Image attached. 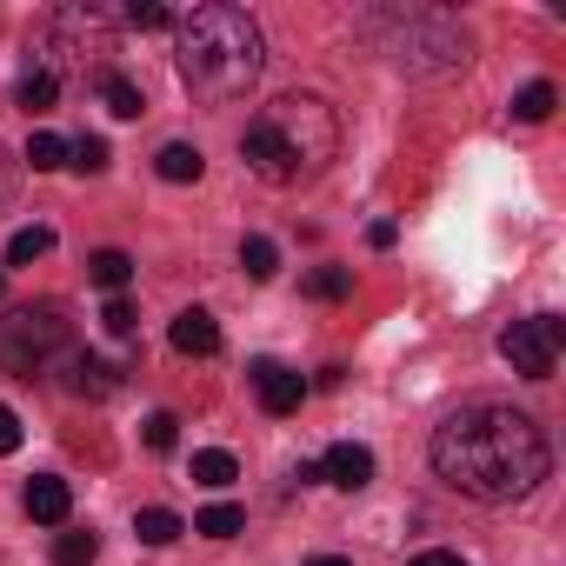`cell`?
I'll use <instances>...</instances> for the list:
<instances>
[{
  "label": "cell",
  "mask_w": 566,
  "mask_h": 566,
  "mask_svg": "<svg viewBox=\"0 0 566 566\" xmlns=\"http://www.w3.org/2000/svg\"><path fill=\"white\" fill-rule=\"evenodd\" d=\"M427 453H433V473H440L453 493L486 500V506L533 493V486L546 480V460H553V453H546V433H539L526 413L493 407V400L447 413V420L433 427V447H427Z\"/></svg>",
  "instance_id": "1"
},
{
  "label": "cell",
  "mask_w": 566,
  "mask_h": 566,
  "mask_svg": "<svg viewBox=\"0 0 566 566\" xmlns=\"http://www.w3.org/2000/svg\"><path fill=\"white\" fill-rule=\"evenodd\" d=\"M247 167L266 187H294L307 174H321L340 154V114L321 94H280L273 107H260V120L240 134Z\"/></svg>",
  "instance_id": "2"
},
{
  "label": "cell",
  "mask_w": 566,
  "mask_h": 566,
  "mask_svg": "<svg viewBox=\"0 0 566 566\" xmlns=\"http://www.w3.org/2000/svg\"><path fill=\"white\" fill-rule=\"evenodd\" d=\"M266 67V41L253 28L247 8H227V0H200V8L180 21V81L200 101H240Z\"/></svg>",
  "instance_id": "3"
},
{
  "label": "cell",
  "mask_w": 566,
  "mask_h": 566,
  "mask_svg": "<svg viewBox=\"0 0 566 566\" xmlns=\"http://www.w3.org/2000/svg\"><path fill=\"white\" fill-rule=\"evenodd\" d=\"M360 34L407 74H460L467 67V28L447 8H374L360 14Z\"/></svg>",
  "instance_id": "4"
},
{
  "label": "cell",
  "mask_w": 566,
  "mask_h": 566,
  "mask_svg": "<svg viewBox=\"0 0 566 566\" xmlns=\"http://www.w3.org/2000/svg\"><path fill=\"white\" fill-rule=\"evenodd\" d=\"M61 354H67V321H61V307H21V314L0 321V367H8V374L34 380V374H48Z\"/></svg>",
  "instance_id": "5"
},
{
  "label": "cell",
  "mask_w": 566,
  "mask_h": 566,
  "mask_svg": "<svg viewBox=\"0 0 566 566\" xmlns=\"http://www.w3.org/2000/svg\"><path fill=\"white\" fill-rule=\"evenodd\" d=\"M559 321L553 314H533V321H513L506 334H500V354H506V367L520 374V380H546L553 367H559Z\"/></svg>",
  "instance_id": "6"
},
{
  "label": "cell",
  "mask_w": 566,
  "mask_h": 566,
  "mask_svg": "<svg viewBox=\"0 0 566 566\" xmlns=\"http://www.w3.org/2000/svg\"><path fill=\"white\" fill-rule=\"evenodd\" d=\"M247 380H253V394H260L266 413H294V407L307 400V380H301L294 367H280V360H253Z\"/></svg>",
  "instance_id": "7"
},
{
  "label": "cell",
  "mask_w": 566,
  "mask_h": 566,
  "mask_svg": "<svg viewBox=\"0 0 566 566\" xmlns=\"http://www.w3.org/2000/svg\"><path fill=\"white\" fill-rule=\"evenodd\" d=\"M61 387L74 400H107L120 387V367H107L101 354H61Z\"/></svg>",
  "instance_id": "8"
},
{
  "label": "cell",
  "mask_w": 566,
  "mask_h": 566,
  "mask_svg": "<svg viewBox=\"0 0 566 566\" xmlns=\"http://www.w3.org/2000/svg\"><path fill=\"white\" fill-rule=\"evenodd\" d=\"M327 486H340V493H360L367 480H374V453L360 447V440H340V447H327V460L314 467Z\"/></svg>",
  "instance_id": "9"
},
{
  "label": "cell",
  "mask_w": 566,
  "mask_h": 566,
  "mask_svg": "<svg viewBox=\"0 0 566 566\" xmlns=\"http://www.w3.org/2000/svg\"><path fill=\"white\" fill-rule=\"evenodd\" d=\"M167 340H174V354H193V360L220 354V327H213V314H207V307H187V314L167 327Z\"/></svg>",
  "instance_id": "10"
},
{
  "label": "cell",
  "mask_w": 566,
  "mask_h": 566,
  "mask_svg": "<svg viewBox=\"0 0 566 566\" xmlns=\"http://www.w3.org/2000/svg\"><path fill=\"white\" fill-rule=\"evenodd\" d=\"M67 506H74L67 480H54V473H34V480H28V513H34V520L61 526V520H67Z\"/></svg>",
  "instance_id": "11"
},
{
  "label": "cell",
  "mask_w": 566,
  "mask_h": 566,
  "mask_svg": "<svg viewBox=\"0 0 566 566\" xmlns=\"http://www.w3.org/2000/svg\"><path fill=\"white\" fill-rule=\"evenodd\" d=\"M154 167H160V180H174V187H187V180H200V174H207L200 147H187V140H167V147L154 154Z\"/></svg>",
  "instance_id": "12"
},
{
  "label": "cell",
  "mask_w": 566,
  "mask_h": 566,
  "mask_svg": "<svg viewBox=\"0 0 566 566\" xmlns=\"http://www.w3.org/2000/svg\"><path fill=\"white\" fill-rule=\"evenodd\" d=\"M553 107H559V94H553V81H533V87H520V94H513V120H526V127H539V120H553Z\"/></svg>",
  "instance_id": "13"
},
{
  "label": "cell",
  "mask_w": 566,
  "mask_h": 566,
  "mask_svg": "<svg viewBox=\"0 0 566 566\" xmlns=\"http://www.w3.org/2000/svg\"><path fill=\"white\" fill-rule=\"evenodd\" d=\"M134 533H140V546H174L187 526H180V513H167V506H147V513H134Z\"/></svg>",
  "instance_id": "14"
},
{
  "label": "cell",
  "mask_w": 566,
  "mask_h": 566,
  "mask_svg": "<svg viewBox=\"0 0 566 566\" xmlns=\"http://www.w3.org/2000/svg\"><path fill=\"white\" fill-rule=\"evenodd\" d=\"M87 273H94V287H107V294H120L127 280H134V260L120 253V247H101L94 260H87Z\"/></svg>",
  "instance_id": "15"
},
{
  "label": "cell",
  "mask_w": 566,
  "mask_h": 566,
  "mask_svg": "<svg viewBox=\"0 0 566 566\" xmlns=\"http://www.w3.org/2000/svg\"><path fill=\"white\" fill-rule=\"evenodd\" d=\"M101 101H107L120 120H140V114H147V101H140V87H134L127 74H101Z\"/></svg>",
  "instance_id": "16"
},
{
  "label": "cell",
  "mask_w": 566,
  "mask_h": 566,
  "mask_svg": "<svg viewBox=\"0 0 566 566\" xmlns=\"http://www.w3.org/2000/svg\"><path fill=\"white\" fill-rule=\"evenodd\" d=\"M240 266H247L253 280H273V273H280V247H273L266 233H247V240H240Z\"/></svg>",
  "instance_id": "17"
},
{
  "label": "cell",
  "mask_w": 566,
  "mask_h": 566,
  "mask_svg": "<svg viewBox=\"0 0 566 566\" xmlns=\"http://www.w3.org/2000/svg\"><path fill=\"white\" fill-rule=\"evenodd\" d=\"M193 480H200V486H233V480H240V467H233V453L207 447V453H193Z\"/></svg>",
  "instance_id": "18"
},
{
  "label": "cell",
  "mask_w": 566,
  "mask_h": 566,
  "mask_svg": "<svg viewBox=\"0 0 566 566\" xmlns=\"http://www.w3.org/2000/svg\"><path fill=\"white\" fill-rule=\"evenodd\" d=\"M48 247H54V233H48V227H21V233L8 240V266H34Z\"/></svg>",
  "instance_id": "19"
},
{
  "label": "cell",
  "mask_w": 566,
  "mask_h": 566,
  "mask_svg": "<svg viewBox=\"0 0 566 566\" xmlns=\"http://www.w3.org/2000/svg\"><path fill=\"white\" fill-rule=\"evenodd\" d=\"M240 526H247V513H240V506H227V500H220V506H207V513L193 520V533H207V539H233Z\"/></svg>",
  "instance_id": "20"
},
{
  "label": "cell",
  "mask_w": 566,
  "mask_h": 566,
  "mask_svg": "<svg viewBox=\"0 0 566 566\" xmlns=\"http://www.w3.org/2000/svg\"><path fill=\"white\" fill-rule=\"evenodd\" d=\"M54 94H61V81H54L48 67H34V74L21 81V107H28V114H48V107H54Z\"/></svg>",
  "instance_id": "21"
},
{
  "label": "cell",
  "mask_w": 566,
  "mask_h": 566,
  "mask_svg": "<svg viewBox=\"0 0 566 566\" xmlns=\"http://www.w3.org/2000/svg\"><path fill=\"white\" fill-rule=\"evenodd\" d=\"M28 160H34V174H54V167H67V140L41 127V134L28 140Z\"/></svg>",
  "instance_id": "22"
},
{
  "label": "cell",
  "mask_w": 566,
  "mask_h": 566,
  "mask_svg": "<svg viewBox=\"0 0 566 566\" xmlns=\"http://www.w3.org/2000/svg\"><path fill=\"white\" fill-rule=\"evenodd\" d=\"M94 553H101L94 533H61L54 539V566H94Z\"/></svg>",
  "instance_id": "23"
},
{
  "label": "cell",
  "mask_w": 566,
  "mask_h": 566,
  "mask_svg": "<svg viewBox=\"0 0 566 566\" xmlns=\"http://www.w3.org/2000/svg\"><path fill=\"white\" fill-rule=\"evenodd\" d=\"M307 294H314V301H347V294H354V273H347V266H321V273L307 280Z\"/></svg>",
  "instance_id": "24"
},
{
  "label": "cell",
  "mask_w": 566,
  "mask_h": 566,
  "mask_svg": "<svg viewBox=\"0 0 566 566\" xmlns=\"http://www.w3.org/2000/svg\"><path fill=\"white\" fill-rule=\"evenodd\" d=\"M67 167H81V174H101V167H107V140H101V134L74 140V147H67Z\"/></svg>",
  "instance_id": "25"
},
{
  "label": "cell",
  "mask_w": 566,
  "mask_h": 566,
  "mask_svg": "<svg viewBox=\"0 0 566 566\" xmlns=\"http://www.w3.org/2000/svg\"><path fill=\"white\" fill-rule=\"evenodd\" d=\"M127 28H140V34H160V28H174V14L160 8V0H134V8H127Z\"/></svg>",
  "instance_id": "26"
},
{
  "label": "cell",
  "mask_w": 566,
  "mask_h": 566,
  "mask_svg": "<svg viewBox=\"0 0 566 566\" xmlns=\"http://www.w3.org/2000/svg\"><path fill=\"white\" fill-rule=\"evenodd\" d=\"M101 327H107L114 340H127V334H134V301H127V294H114V301L101 307Z\"/></svg>",
  "instance_id": "27"
},
{
  "label": "cell",
  "mask_w": 566,
  "mask_h": 566,
  "mask_svg": "<svg viewBox=\"0 0 566 566\" xmlns=\"http://www.w3.org/2000/svg\"><path fill=\"white\" fill-rule=\"evenodd\" d=\"M140 440H147V447H154V453H167V447H174V440H180V420H174V413H154V420H147V427H140Z\"/></svg>",
  "instance_id": "28"
},
{
  "label": "cell",
  "mask_w": 566,
  "mask_h": 566,
  "mask_svg": "<svg viewBox=\"0 0 566 566\" xmlns=\"http://www.w3.org/2000/svg\"><path fill=\"white\" fill-rule=\"evenodd\" d=\"M14 447H21V413L0 407V453H14Z\"/></svg>",
  "instance_id": "29"
},
{
  "label": "cell",
  "mask_w": 566,
  "mask_h": 566,
  "mask_svg": "<svg viewBox=\"0 0 566 566\" xmlns=\"http://www.w3.org/2000/svg\"><path fill=\"white\" fill-rule=\"evenodd\" d=\"M394 240H400V227H394V220H374V227H367V247H394Z\"/></svg>",
  "instance_id": "30"
},
{
  "label": "cell",
  "mask_w": 566,
  "mask_h": 566,
  "mask_svg": "<svg viewBox=\"0 0 566 566\" xmlns=\"http://www.w3.org/2000/svg\"><path fill=\"white\" fill-rule=\"evenodd\" d=\"M407 566H467L460 553H420V559H407Z\"/></svg>",
  "instance_id": "31"
},
{
  "label": "cell",
  "mask_w": 566,
  "mask_h": 566,
  "mask_svg": "<svg viewBox=\"0 0 566 566\" xmlns=\"http://www.w3.org/2000/svg\"><path fill=\"white\" fill-rule=\"evenodd\" d=\"M307 566H354V559H340V553H321V559H307Z\"/></svg>",
  "instance_id": "32"
}]
</instances>
